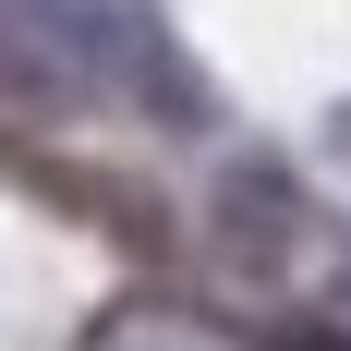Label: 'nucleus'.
Masks as SVG:
<instances>
[{
	"mask_svg": "<svg viewBox=\"0 0 351 351\" xmlns=\"http://www.w3.org/2000/svg\"><path fill=\"white\" fill-rule=\"evenodd\" d=\"M0 97L12 109H145V121H218V85L182 61L158 0H0Z\"/></svg>",
	"mask_w": 351,
	"mask_h": 351,
	"instance_id": "1",
	"label": "nucleus"
},
{
	"mask_svg": "<svg viewBox=\"0 0 351 351\" xmlns=\"http://www.w3.org/2000/svg\"><path fill=\"white\" fill-rule=\"evenodd\" d=\"M218 243L243 254V267H303V243H315V194H303V170H279V158H230L206 194Z\"/></svg>",
	"mask_w": 351,
	"mask_h": 351,
	"instance_id": "2",
	"label": "nucleus"
},
{
	"mask_svg": "<svg viewBox=\"0 0 351 351\" xmlns=\"http://www.w3.org/2000/svg\"><path fill=\"white\" fill-rule=\"evenodd\" d=\"M339 145H351V109H339Z\"/></svg>",
	"mask_w": 351,
	"mask_h": 351,
	"instance_id": "3",
	"label": "nucleus"
},
{
	"mask_svg": "<svg viewBox=\"0 0 351 351\" xmlns=\"http://www.w3.org/2000/svg\"><path fill=\"white\" fill-rule=\"evenodd\" d=\"M339 303H351V279H339Z\"/></svg>",
	"mask_w": 351,
	"mask_h": 351,
	"instance_id": "4",
	"label": "nucleus"
}]
</instances>
